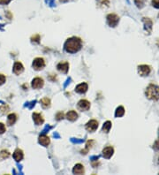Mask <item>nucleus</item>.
<instances>
[{"instance_id":"1","label":"nucleus","mask_w":159,"mask_h":175,"mask_svg":"<svg viewBox=\"0 0 159 175\" xmlns=\"http://www.w3.org/2000/svg\"><path fill=\"white\" fill-rule=\"evenodd\" d=\"M81 47H82V42L81 38L75 36L67 39L64 45L65 50L68 53H76L81 49Z\"/></svg>"},{"instance_id":"2","label":"nucleus","mask_w":159,"mask_h":175,"mask_svg":"<svg viewBox=\"0 0 159 175\" xmlns=\"http://www.w3.org/2000/svg\"><path fill=\"white\" fill-rule=\"evenodd\" d=\"M145 95L150 100L157 101L159 99V87L155 84H150L146 89Z\"/></svg>"},{"instance_id":"3","label":"nucleus","mask_w":159,"mask_h":175,"mask_svg":"<svg viewBox=\"0 0 159 175\" xmlns=\"http://www.w3.org/2000/svg\"><path fill=\"white\" fill-rule=\"evenodd\" d=\"M107 20V23L110 27H117L118 22H119V17L117 16V14L114 13H110L106 17Z\"/></svg>"},{"instance_id":"4","label":"nucleus","mask_w":159,"mask_h":175,"mask_svg":"<svg viewBox=\"0 0 159 175\" xmlns=\"http://www.w3.org/2000/svg\"><path fill=\"white\" fill-rule=\"evenodd\" d=\"M32 67L35 71H40L45 67V61L42 58H36L34 59Z\"/></svg>"},{"instance_id":"5","label":"nucleus","mask_w":159,"mask_h":175,"mask_svg":"<svg viewBox=\"0 0 159 175\" xmlns=\"http://www.w3.org/2000/svg\"><path fill=\"white\" fill-rule=\"evenodd\" d=\"M151 72V67L148 65H141L138 67V73L141 76H149Z\"/></svg>"},{"instance_id":"6","label":"nucleus","mask_w":159,"mask_h":175,"mask_svg":"<svg viewBox=\"0 0 159 175\" xmlns=\"http://www.w3.org/2000/svg\"><path fill=\"white\" fill-rule=\"evenodd\" d=\"M98 128V122L95 119H91L89 120L87 124H86V129L89 131V132H95L96 129Z\"/></svg>"},{"instance_id":"7","label":"nucleus","mask_w":159,"mask_h":175,"mask_svg":"<svg viewBox=\"0 0 159 175\" xmlns=\"http://www.w3.org/2000/svg\"><path fill=\"white\" fill-rule=\"evenodd\" d=\"M43 80L42 78H39V77H36L34 78L33 81H32V83H31V86L32 88L34 89H41L43 87Z\"/></svg>"},{"instance_id":"8","label":"nucleus","mask_w":159,"mask_h":175,"mask_svg":"<svg viewBox=\"0 0 159 175\" xmlns=\"http://www.w3.org/2000/svg\"><path fill=\"white\" fill-rule=\"evenodd\" d=\"M78 108L81 111H89L90 108V103L86 99L79 101L78 103Z\"/></svg>"},{"instance_id":"9","label":"nucleus","mask_w":159,"mask_h":175,"mask_svg":"<svg viewBox=\"0 0 159 175\" xmlns=\"http://www.w3.org/2000/svg\"><path fill=\"white\" fill-rule=\"evenodd\" d=\"M32 117H33V120L34 122L35 123V125L40 126L42 125V124H43V122H44V118H43V117H42V114L37 113V112H34Z\"/></svg>"},{"instance_id":"10","label":"nucleus","mask_w":159,"mask_h":175,"mask_svg":"<svg viewBox=\"0 0 159 175\" xmlns=\"http://www.w3.org/2000/svg\"><path fill=\"white\" fill-rule=\"evenodd\" d=\"M113 153H114V149H113L111 146L106 147V148H104V149L103 150V156L104 159H110V158L112 157Z\"/></svg>"},{"instance_id":"11","label":"nucleus","mask_w":159,"mask_h":175,"mask_svg":"<svg viewBox=\"0 0 159 175\" xmlns=\"http://www.w3.org/2000/svg\"><path fill=\"white\" fill-rule=\"evenodd\" d=\"M57 69L62 74H67L69 70V64L67 62H60L57 66Z\"/></svg>"},{"instance_id":"12","label":"nucleus","mask_w":159,"mask_h":175,"mask_svg":"<svg viewBox=\"0 0 159 175\" xmlns=\"http://www.w3.org/2000/svg\"><path fill=\"white\" fill-rule=\"evenodd\" d=\"M143 23H144V29L145 31H147L148 34H150L152 31V21L149 18H143Z\"/></svg>"},{"instance_id":"13","label":"nucleus","mask_w":159,"mask_h":175,"mask_svg":"<svg viewBox=\"0 0 159 175\" xmlns=\"http://www.w3.org/2000/svg\"><path fill=\"white\" fill-rule=\"evenodd\" d=\"M38 142H39V143H40L41 145H42V146L47 147V146L50 144V140L48 135H46V134H41V135L39 136Z\"/></svg>"},{"instance_id":"14","label":"nucleus","mask_w":159,"mask_h":175,"mask_svg":"<svg viewBox=\"0 0 159 175\" xmlns=\"http://www.w3.org/2000/svg\"><path fill=\"white\" fill-rule=\"evenodd\" d=\"M24 71V67L20 62H16L13 66V73L17 75H21Z\"/></svg>"},{"instance_id":"15","label":"nucleus","mask_w":159,"mask_h":175,"mask_svg":"<svg viewBox=\"0 0 159 175\" xmlns=\"http://www.w3.org/2000/svg\"><path fill=\"white\" fill-rule=\"evenodd\" d=\"M88 89H89L88 84L83 82V83L79 84V85L76 87L75 91L77 92V93H79V94H84V93H86V92H87Z\"/></svg>"},{"instance_id":"16","label":"nucleus","mask_w":159,"mask_h":175,"mask_svg":"<svg viewBox=\"0 0 159 175\" xmlns=\"http://www.w3.org/2000/svg\"><path fill=\"white\" fill-rule=\"evenodd\" d=\"M13 157V159H14V160H15L16 162H20V161L23 159V157H24L23 151L21 150H20V149H17V150L14 151Z\"/></svg>"},{"instance_id":"17","label":"nucleus","mask_w":159,"mask_h":175,"mask_svg":"<svg viewBox=\"0 0 159 175\" xmlns=\"http://www.w3.org/2000/svg\"><path fill=\"white\" fill-rule=\"evenodd\" d=\"M73 173L74 174H82L84 173V166L81 164H77L73 169Z\"/></svg>"},{"instance_id":"18","label":"nucleus","mask_w":159,"mask_h":175,"mask_svg":"<svg viewBox=\"0 0 159 175\" xmlns=\"http://www.w3.org/2000/svg\"><path fill=\"white\" fill-rule=\"evenodd\" d=\"M67 118L70 121H74L78 118V114L75 111H69L67 113Z\"/></svg>"},{"instance_id":"19","label":"nucleus","mask_w":159,"mask_h":175,"mask_svg":"<svg viewBox=\"0 0 159 175\" xmlns=\"http://www.w3.org/2000/svg\"><path fill=\"white\" fill-rule=\"evenodd\" d=\"M17 120V116L16 114H14V113H11V114H9L8 118H7V124L9 126H13L15 122H16Z\"/></svg>"},{"instance_id":"20","label":"nucleus","mask_w":159,"mask_h":175,"mask_svg":"<svg viewBox=\"0 0 159 175\" xmlns=\"http://www.w3.org/2000/svg\"><path fill=\"white\" fill-rule=\"evenodd\" d=\"M125 115V109L123 106H118L116 109V111H115V117L117 118H120V117H123Z\"/></svg>"},{"instance_id":"21","label":"nucleus","mask_w":159,"mask_h":175,"mask_svg":"<svg viewBox=\"0 0 159 175\" xmlns=\"http://www.w3.org/2000/svg\"><path fill=\"white\" fill-rule=\"evenodd\" d=\"M111 122L110 121H106L103 126V131L104 132V133H109L110 130V128H111Z\"/></svg>"},{"instance_id":"22","label":"nucleus","mask_w":159,"mask_h":175,"mask_svg":"<svg viewBox=\"0 0 159 175\" xmlns=\"http://www.w3.org/2000/svg\"><path fill=\"white\" fill-rule=\"evenodd\" d=\"M42 105L44 108H49L50 106V100L48 97H45V98H42V100L40 101Z\"/></svg>"},{"instance_id":"23","label":"nucleus","mask_w":159,"mask_h":175,"mask_svg":"<svg viewBox=\"0 0 159 175\" xmlns=\"http://www.w3.org/2000/svg\"><path fill=\"white\" fill-rule=\"evenodd\" d=\"M97 1V5L100 7H104V6H109L110 0H96Z\"/></svg>"},{"instance_id":"24","label":"nucleus","mask_w":159,"mask_h":175,"mask_svg":"<svg viewBox=\"0 0 159 175\" xmlns=\"http://www.w3.org/2000/svg\"><path fill=\"white\" fill-rule=\"evenodd\" d=\"M9 157H10V152L8 150H4L0 152V159H8Z\"/></svg>"},{"instance_id":"25","label":"nucleus","mask_w":159,"mask_h":175,"mask_svg":"<svg viewBox=\"0 0 159 175\" xmlns=\"http://www.w3.org/2000/svg\"><path fill=\"white\" fill-rule=\"evenodd\" d=\"M94 144V141H89L86 144V149L84 150H81V154H87V152L89 151V150L92 147V145Z\"/></svg>"},{"instance_id":"26","label":"nucleus","mask_w":159,"mask_h":175,"mask_svg":"<svg viewBox=\"0 0 159 175\" xmlns=\"http://www.w3.org/2000/svg\"><path fill=\"white\" fill-rule=\"evenodd\" d=\"M145 2H146V0H134V4L139 9H142L144 7Z\"/></svg>"},{"instance_id":"27","label":"nucleus","mask_w":159,"mask_h":175,"mask_svg":"<svg viewBox=\"0 0 159 175\" xmlns=\"http://www.w3.org/2000/svg\"><path fill=\"white\" fill-rule=\"evenodd\" d=\"M35 104H36V100L31 101V102H27V103H26L25 107H27V108H29V109H32L34 106L35 105Z\"/></svg>"},{"instance_id":"28","label":"nucleus","mask_w":159,"mask_h":175,"mask_svg":"<svg viewBox=\"0 0 159 175\" xmlns=\"http://www.w3.org/2000/svg\"><path fill=\"white\" fill-rule=\"evenodd\" d=\"M71 142L74 143H81L84 142V139H78V138H71Z\"/></svg>"},{"instance_id":"29","label":"nucleus","mask_w":159,"mask_h":175,"mask_svg":"<svg viewBox=\"0 0 159 175\" xmlns=\"http://www.w3.org/2000/svg\"><path fill=\"white\" fill-rule=\"evenodd\" d=\"M56 118H57V120H61V119H63V118H64V113H63L62 111L58 112L57 115H56Z\"/></svg>"},{"instance_id":"30","label":"nucleus","mask_w":159,"mask_h":175,"mask_svg":"<svg viewBox=\"0 0 159 175\" xmlns=\"http://www.w3.org/2000/svg\"><path fill=\"white\" fill-rule=\"evenodd\" d=\"M152 5L156 9H159V0H152Z\"/></svg>"},{"instance_id":"31","label":"nucleus","mask_w":159,"mask_h":175,"mask_svg":"<svg viewBox=\"0 0 159 175\" xmlns=\"http://www.w3.org/2000/svg\"><path fill=\"white\" fill-rule=\"evenodd\" d=\"M46 4L48 5H50V7H54L55 6V1L54 0H45Z\"/></svg>"},{"instance_id":"32","label":"nucleus","mask_w":159,"mask_h":175,"mask_svg":"<svg viewBox=\"0 0 159 175\" xmlns=\"http://www.w3.org/2000/svg\"><path fill=\"white\" fill-rule=\"evenodd\" d=\"M32 42H39V40H40V35H34L32 36Z\"/></svg>"},{"instance_id":"33","label":"nucleus","mask_w":159,"mask_h":175,"mask_svg":"<svg viewBox=\"0 0 159 175\" xmlns=\"http://www.w3.org/2000/svg\"><path fill=\"white\" fill-rule=\"evenodd\" d=\"M50 129H51V126L49 125H47L45 127H44V129L42 131V134H46V133H47V132H49Z\"/></svg>"},{"instance_id":"34","label":"nucleus","mask_w":159,"mask_h":175,"mask_svg":"<svg viewBox=\"0 0 159 175\" xmlns=\"http://www.w3.org/2000/svg\"><path fill=\"white\" fill-rule=\"evenodd\" d=\"M5 80H6V78H5V75H0V86L3 85V84L5 82Z\"/></svg>"},{"instance_id":"35","label":"nucleus","mask_w":159,"mask_h":175,"mask_svg":"<svg viewBox=\"0 0 159 175\" xmlns=\"http://www.w3.org/2000/svg\"><path fill=\"white\" fill-rule=\"evenodd\" d=\"M5 132V125L3 123L0 122V134L4 133Z\"/></svg>"},{"instance_id":"36","label":"nucleus","mask_w":159,"mask_h":175,"mask_svg":"<svg viewBox=\"0 0 159 175\" xmlns=\"http://www.w3.org/2000/svg\"><path fill=\"white\" fill-rule=\"evenodd\" d=\"M12 0H0V5H8Z\"/></svg>"},{"instance_id":"37","label":"nucleus","mask_w":159,"mask_h":175,"mask_svg":"<svg viewBox=\"0 0 159 175\" xmlns=\"http://www.w3.org/2000/svg\"><path fill=\"white\" fill-rule=\"evenodd\" d=\"M153 148H154L156 150H159V141H157V142L154 143Z\"/></svg>"},{"instance_id":"38","label":"nucleus","mask_w":159,"mask_h":175,"mask_svg":"<svg viewBox=\"0 0 159 175\" xmlns=\"http://www.w3.org/2000/svg\"><path fill=\"white\" fill-rule=\"evenodd\" d=\"M99 159V156H94V157H91V159H90V160L91 161H97Z\"/></svg>"},{"instance_id":"39","label":"nucleus","mask_w":159,"mask_h":175,"mask_svg":"<svg viewBox=\"0 0 159 175\" xmlns=\"http://www.w3.org/2000/svg\"><path fill=\"white\" fill-rule=\"evenodd\" d=\"M70 82H71V78H68V79H67V82H66V83L64 84V87L66 88L67 85L70 83Z\"/></svg>"},{"instance_id":"40","label":"nucleus","mask_w":159,"mask_h":175,"mask_svg":"<svg viewBox=\"0 0 159 175\" xmlns=\"http://www.w3.org/2000/svg\"><path fill=\"white\" fill-rule=\"evenodd\" d=\"M54 137H57V138H59V134L57 133H54Z\"/></svg>"},{"instance_id":"41","label":"nucleus","mask_w":159,"mask_h":175,"mask_svg":"<svg viewBox=\"0 0 159 175\" xmlns=\"http://www.w3.org/2000/svg\"><path fill=\"white\" fill-rule=\"evenodd\" d=\"M60 2H62V3H66V2H67L68 0H59Z\"/></svg>"},{"instance_id":"42","label":"nucleus","mask_w":159,"mask_h":175,"mask_svg":"<svg viewBox=\"0 0 159 175\" xmlns=\"http://www.w3.org/2000/svg\"><path fill=\"white\" fill-rule=\"evenodd\" d=\"M126 1H127V3H128V4H130V1H129V0H126Z\"/></svg>"},{"instance_id":"43","label":"nucleus","mask_w":159,"mask_h":175,"mask_svg":"<svg viewBox=\"0 0 159 175\" xmlns=\"http://www.w3.org/2000/svg\"><path fill=\"white\" fill-rule=\"evenodd\" d=\"M158 164H159V158H158Z\"/></svg>"},{"instance_id":"44","label":"nucleus","mask_w":159,"mask_h":175,"mask_svg":"<svg viewBox=\"0 0 159 175\" xmlns=\"http://www.w3.org/2000/svg\"><path fill=\"white\" fill-rule=\"evenodd\" d=\"M158 138H159V132H158Z\"/></svg>"}]
</instances>
